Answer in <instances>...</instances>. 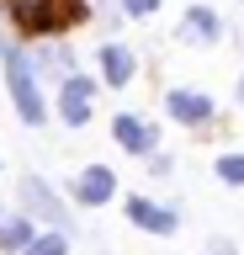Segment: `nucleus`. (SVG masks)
I'll use <instances>...</instances> for the list:
<instances>
[{
	"label": "nucleus",
	"instance_id": "f257e3e1",
	"mask_svg": "<svg viewBox=\"0 0 244 255\" xmlns=\"http://www.w3.org/2000/svg\"><path fill=\"white\" fill-rule=\"evenodd\" d=\"M0 11L27 37H53V32H64L80 16V5H64V0H0Z\"/></svg>",
	"mask_w": 244,
	"mask_h": 255
},
{
	"label": "nucleus",
	"instance_id": "f03ea898",
	"mask_svg": "<svg viewBox=\"0 0 244 255\" xmlns=\"http://www.w3.org/2000/svg\"><path fill=\"white\" fill-rule=\"evenodd\" d=\"M0 59H5V80H11V101H16L21 123H27V128H37L43 117H48V107H43V91H37L32 64L21 59V48H16V43H5V48H0Z\"/></svg>",
	"mask_w": 244,
	"mask_h": 255
},
{
	"label": "nucleus",
	"instance_id": "7ed1b4c3",
	"mask_svg": "<svg viewBox=\"0 0 244 255\" xmlns=\"http://www.w3.org/2000/svg\"><path fill=\"white\" fill-rule=\"evenodd\" d=\"M16 202H21V213H32V218H48V223H64L69 229V213H64V197L48 186V181H37V175H27L16 186Z\"/></svg>",
	"mask_w": 244,
	"mask_h": 255
},
{
	"label": "nucleus",
	"instance_id": "20e7f679",
	"mask_svg": "<svg viewBox=\"0 0 244 255\" xmlns=\"http://www.w3.org/2000/svg\"><path fill=\"white\" fill-rule=\"evenodd\" d=\"M112 138L128 149V154H154L160 149V128L144 123V117H133V112H122V117H112Z\"/></svg>",
	"mask_w": 244,
	"mask_h": 255
},
{
	"label": "nucleus",
	"instance_id": "39448f33",
	"mask_svg": "<svg viewBox=\"0 0 244 255\" xmlns=\"http://www.w3.org/2000/svg\"><path fill=\"white\" fill-rule=\"evenodd\" d=\"M90 96H96V85L85 75H69L64 85H59V117H64L69 128H85L90 123Z\"/></svg>",
	"mask_w": 244,
	"mask_h": 255
},
{
	"label": "nucleus",
	"instance_id": "423d86ee",
	"mask_svg": "<svg viewBox=\"0 0 244 255\" xmlns=\"http://www.w3.org/2000/svg\"><path fill=\"white\" fill-rule=\"evenodd\" d=\"M112 191H117V175L106 170V165H85V170L75 175V202H80V207L112 202Z\"/></svg>",
	"mask_w": 244,
	"mask_h": 255
},
{
	"label": "nucleus",
	"instance_id": "0eeeda50",
	"mask_svg": "<svg viewBox=\"0 0 244 255\" xmlns=\"http://www.w3.org/2000/svg\"><path fill=\"white\" fill-rule=\"evenodd\" d=\"M128 218L138 223V229H149V234H175V213L160 202H149V197H128Z\"/></svg>",
	"mask_w": 244,
	"mask_h": 255
},
{
	"label": "nucleus",
	"instance_id": "6e6552de",
	"mask_svg": "<svg viewBox=\"0 0 244 255\" xmlns=\"http://www.w3.org/2000/svg\"><path fill=\"white\" fill-rule=\"evenodd\" d=\"M164 107H170V117H175V123H186V128L212 123V101H207L202 91H170V96H164Z\"/></svg>",
	"mask_w": 244,
	"mask_h": 255
},
{
	"label": "nucleus",
	"instance_id": "1a4fd4ad",
	"mask_svg": "<svg viewBox=\"0 0 244 255\" xmlns=\"http://www.w3.org/2000/svg\"><path fill=\"white\" fill-rule=\"evenodd\" d=\"M133 69H138V59H133L122 43H101V75H106V85H128L133 80Z\"/></svg>",
	"mask_w": 244,
	"mask_h": 255
},
{
	"label": "nucleus",
	"instance_id": "9d476101",
	"mask_svg": "<svg viewBox=\"0 0 244 255\" xmlns=\"http://www.w3.org/2000/svg\"><path fill=\"white\" fill-rule=\"evenodd\" d=\"M27 245H32V218L0 207V255H5V250H27Z\"/></svg>",
	"mask_w": 244,
	"mask_h": 255
},
{
	"label": "nucleus",
	"instance_id": "9b49d317",
	"mask_svg": "<svg viewBox=\"0 0 244 255\" xmlns=\"http://www.w3.org/2000/svg\"><path fill=\"white\" fill-rule=\"evenodd\" d=\"M218 32H223V21H218L207 5H191L186 21H180V37H191V43H218Z\"/></svg>",
	"mask_w": 244,
	"mask_h": 255
},
{
	"label": "nucleus",
	"instance_id": "f8f14e48",
	"mask_svg": "<svg viewBox=\"0 0 244 255\" xmlns=\"http://www.w3.org/2000/svg\"><path fill=\"white\" fill-rule=\"evenodd\" d=\"M218 175H223L228 186H244V154H223L218 159Z\"/></svg>",
	"mask_w": 244,
	"mask_h": 255
},
{
	"label": "nucleus",
	"instance_id": "ddd939ff",
	"mask_svg": "<svg viewBox=\"0 0 244 255\" xmlns=\"http://www.w3.org/2000/svg\"><path fill=\"white\" fill-rule=\"evenodd\" d=\"M21 255H64V234H43V239H32Z\"/></svg>",
	"mask_w": 244,
	"mask_h": 255
},
{
	"label": "nucleus",
	"instance_id": "4468645a",
	"mask_svg": "<svg viewBox=\"0 0 244 255\" xmlns=\"http://www.w3.org/2000/svg\"><path fill=\"white\" fill-rule=\"evenodd\" d=\"M160 0H122V16H154Z\"/></svg>",
	"mask_w": 244,
	"mask_h": 255
},
{
	"label": "nucleus",
	"instance_id": "2eb2a0df",
	"mask_svg": "<svg viewBox=\"0 0 244 255\" xmlns=\"http://www.w3.org/2000/svg\"><path fill=\"white\" fill-rule=\"evenodd\" d=\"M207 255H239V250H234L228 239H212V245H207Z\"/></svg>",
	"mask_w": 244,
	"mask_h": 255
},
{
	"label": "nucleus",
	"instance_id": "dca6fc26",
	"mask_svg": "<svg viewBox=\"0 0 244 255\" xmlns=\"http://www.w3.org/2000/svg\"><path fill=\"white\" fill-rule=\"evenodd\" d=\"M239 107H244V80H239Z\"/></svg>",
	"mask_w": 244,
	"mask_h": 255
}]
</instances>
